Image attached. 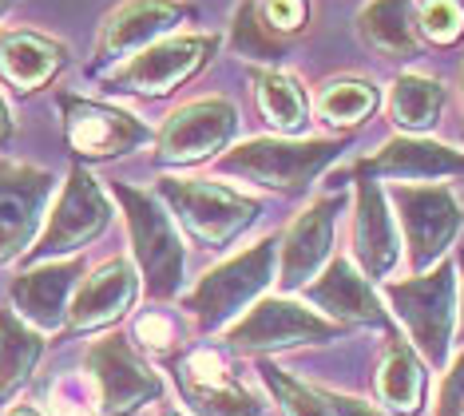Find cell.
Listing matches in <instances>:
<instances>
[{
    "mask_svg": "<svg viewBox=\"0 0 464 416\" xmlns=\"http://www.w3.org/2000/svg\"><path fill=\"white\" fill-rule=\"evenodd\" d=\"M337 151H342L337 139H246V143L230 147L215 163V170L282 190V195H302L334 163Z\"/></svg>",
    "mask_w": 464,
    "mask_h": 416,
    "instance_id": "obj_2",
    "label": "cell"
},
{
    "mask_svg": "<svg viewBox=\"0 0 464 416\" xmlns=\"http://www.w3.org/2000/svg\"><path fill=\"white\" fill-rule=\"evenodd\" d=\"M218 48V36L210 32H175L167 40H155L151 48L135 52L123 63L100 72L103 92L111 95H147V100H163L187 80H195L207 68L210 52Z\"/></svg>",
    "mask_w": 464,
    "mask_h": 416,
    "instance_id": "obj_3",
    "label": "cell"
},
{
    "mask_svg": "<svg viewBox=\"0 0 464 416\" xmlns=\"http://www.w3.org/2000/svg\"><path fill=\"white\" fill-rule=\"evenodd\" d=\"M334 337L337 322H325L322 314L290 302V297H262L235 325H227V341H235L238 349H286Z\"/></svg>",
    "mask_w": 464,
    "mask_h": 416,
    "instance_id": "obj_14",
    "label": "cell"
},
{
    "mask_svg": "<svg viewBox=\"0 0 464 416\" xmlns=\"http://www.w3.org/2000/svg\"><path fill=\"white\" fill-rule=\"evenodd\" d=\"M175 381L195 416H258L262 412L258 397L230 372L227 357L218 349L203 345V349H191L187 357H179Z\"/></svg>",
    "mask_w": 464,
    "mask_h": 416,
    "instance_id": "obj_15",
    "label": "cell"
},
{
    "mask_svg": "<svg viewBox=\"0 0 464 416\" xmlns=\"http://www.w3.org/2000/svg\"><path fill=\"white\" fill-rule=\"evenodd\" d=\"M160 416H183V412H160Z\"/></svg>",
    "mask_w": 464,
    "mask_h": 416,
    "instance_id": "obj_39",
    "label": "cell"
},
{
    "mask_svg": "<svg viewBox=\"0 0 464 416\" xmlns=\"http://www.w3.org/2000/svg\"><path fill=\"white\" fill-rule=\"evenodd\" d=\"M262 381H266V389L274 392V401L282 404L286 416H334V409L325 404L322 392L298 385V381H294L290 372H282L278 365H262Z\"/></svg>",
    "mask_w": 464,
    "mask_h": 416,
    "instance_id": "obj_30",
    "label": "cell"
},
{
    "mask_svg": "<svg viewBox=\"0 0 464 416\" xmlns=\"http://www.w3.org/2000/svg\"><path fill=\"white\" fill-rule=\"evenodd\" d=\"M460 88H464V72H460Z\"/></svg>",
    "mask_w": 464,
    "mask_h": 416,
    "instance_id": "obj_40",
    "label": "cell"
},
{
    "mask_svg": "<svg viewBox=\"0 0 464 416\" xmlns=\"http://www.w3.org/2000/svg\"><path fill=\"white\" fill-rule=\"evenodd\" d=\"M40 357H44V337L20 322L16 309H0V401H8L33 377Z\"/></svg>",
    "mask_w": 464,
    "mask_h": 416,
    "instance_id": "obj_25",
    "label": "cell"
},
{
    "mask_svg": "<svg viewBox=\"0 0 464 416\" xmlns=\"http://www.w3.org/2000/svg\"><path fill=\"white\" fill-rule=\"evenodd\" d=\"M115 198L123 207L131 230V247L135 262L143 270L147 294L151 297H171L183 285V234L175 230V218L167 215V202L160 195H147V190L115 183Z\"/></svg>",
    "mask_w": 464,
    "mask_h": 416,
    "instance_id": "obj_4",
    "label": "cell"
},
{
    "mask_svg": "<svg viewBox=\"0 0 464 416\" xmlns=\"http://www.w3.org/2000/svg\"><path fill=\"white\" fill-rule=\"evenodd\" d=\"M362 170H377V175H393V179H440L452 170H464V155H457L452 147L429 143L417 135H401L389 139L377 155H369Z\"/></svg>",
    "mask_w": 464,
    "mask_h": 416,
    "instance_id": "obj_22",
    "label": "cell"
},
{
    "mask_svg": "<svg viewBox=\"0 0 464 416\" xmlns=\"http://www.w3.org/2000/svg\"><path fill=\"white\" fill-rule=\"evenodd\" d=\"M135 341H140L143 349H171L175 341V322L163 314V309H151V314L135 317Z\"/></svg>",
    "mask_w": 464,
    "mask_h": 416,
    "instance_id": "obj_33",
    "label": "cell"
},
{
    "mask_svg": "<svg viewBox=\"0 0 464 416\" xmlns=\"http://www.w3.org/2000/svg\"><path fill=\"white\" fill-rule=\"evenodd\" d=\"M417 28L432 44H452L464 32V5L460 0H425V8L417 13Z\"/></svg>",
    "mask_w": 464,
    "mask_h": 416,
    "instance_id": "obj_31",
    "label": "cell"
},
{
    "mask_svg": "<svg viewBox=\"0 0 464 416\" xmlns=\"http://www.w3.org/2000/svg\"><path fill=\"white\" fill-rule=\"evenodd\" d=\"M68 48L44 32H5L0 36V80L16 92H40L44 83L64 68Z\"/></svg>",
    "mask_w": 464,
    "mask_h": 416,
    "instance_id": "obj_20",
    "label": "cell"
},
{
    "mask_svg": "<svg viewBox=\"0 0 464 416\" xmlns=\"http://www.w3.org/2000/svg\"><path fill=\"white\" fill-rule=\"evenodd\" d=\"M92 369V381L100 385V404L108 416H131L140 412L147 401L163 392V381L147 361L135 353L131 341L123 337H100L83 353Z\"/></svg>",
    "mask_w": 464,
    "mask_h": 416,
    "instance_id": "obj_12",
    "label": "cell"
},
{
    "mask_svg": "<svg viewBox=\"0 0 464 416\" xmlns=\"http://www.w3.org/2000/svg\"><path fill=\"white\" fill-rule=\"evenodd\" d=\"M13 5H16V0H0V16H5L8 8H13Z\"/></svg>",
    "mask_w": 464,
    "mask_h": 416,
    "instance_id": "obj_38",
    "label": "cell"
},
{
    "mask_svg": "<svg viewBox=\"0 0 464 416\" xmlns=\"http://www.w3.org/2000/svg\"><path fill=\"white\" fill-rule=\"evenodd\" d=\"M305 297H310L318 309H325L337 322H362V325H382V302L369 290V282L353 270L345 258H334L330 270L318 274L310 285H305Z\"/></svg>",
    "mask_w": 464,
    "mask_h": 416,
    "instance_id": "obj_21",
    "label": "cell"
},
{
    "mask_svg": "<svg viewBox=\"0 0 464 416\" xmlns=\"http://www.w3.org/2000/svg\"><path fill=\"white\" fill-rule=\"evenodd\" d=\"M76 277H80V258H56V262H40L28 274H20L13 282V305L16 317L28 322L36 334H52L64 325L68 317V297L76 294Z\"/></svg>",
    "mask_w": 464,
    "mask_h": 416,
    "instance_id": "obj_17",
    "label": "cell"
},
{
    "mask_svg": "<svg viewBox=\"0 0 464 416\" xmlns=\"http://www.w3.org/2000/svg\"><path fill=\"white\" fill-rule=\"evenodd\" d=\"M353 254L369 277H385L397 266V227L389 215V195L377 183H357V215H353Z\"/></svg>",
    "mask_w": 464,
    "mask_h": 416,
    "instance_id": "obj_19",
    "label": "cell"
},
{
    "mask_svg": "<svg viewBox=\"0 0 464 416\" xmlns=\"http://www.w3.org/2000/svg\"><path fill=\"white\" fill-rule=\"evenodd\" d=\"M377 392H382V401L397 412L420 409V397H425V369H420V357L405 341H389L382 369H377Z\"/></svg>",
    "mask_w": 464,
    "mask_h": 416,
    "instance_id": "obj_27",
    "label": "cell"
},
{
    "mask_svg": "<svg viewBox=\"0 0 464 416\" xmlns=\"http://www.w3.org/2000/svg\"><path fill=\"white\" fill-rule=\"evenodd\" d=\"M92 416H96V412H92Z\"/></svg>",
    "mask_w": 464,
    "mask_h": 416,
    "instance_id": "obj_41",
    "label": "cell"
},
{
    "mask_svg": "<svg viewBox=\"0 0 464 416\" xmlns=\"http://www.w3.org/2000/svg\"><path fill=\"white\" fill-rule=\"evenodd\" d=\"M191 16H195V8L187 0H123L100 24L96 56H92L96 76L115 68V63H123L128 56H135V52L151 48L155 40L175 36Z\"/></svg>",
    "mask_w": 464,
    "mask_h": 416,
    "instance_id": "obj_8",
    "label": "cell"
},
{
    "mask_svg": "<svg viewBox=\"0 0 464 416\" xmlns=\"http://www.w3.org/2000/svg\"><path fill=\"white\" fill-rule=\"evenodd\" d=\"M160 198L171 207V215L179 218L198 247L223 250L238 238L250 222L258 218V198L238 195L235 187L215 183V179H195V175H163L160 183Z\"/></svg>",
    "mask_w": 464,
    "mask_h": 416,
    "instance_id": "obj_1",
    "label": "cell"
},
{
    "mask_svg": "<svg viewBox=\"0 0 464 416\" xmlns=\"http://www.w3.org/2000/svg\"><path fill=\"white\" fill-rule=\"evenodd\" d=\"M393 207L405 227L413 270H429L460 230V202L449 187H393Z\"/></svg>",
    "mask_w": 464,
    "mask_h": 416,
    "instance_id": "obj_13",
    "label": "cell"
},
{
    "mask_svg": "<svg viewBox=\"0 0 464 416\" xmlns=\"http://www.w3.org/2000/svg\"><path fill=\"white\" fill-rule=\"evenodd\" d=\"M314 108L330 127H353L373 115L377 108V88L369 80H353V76H337L330 83H322Z\"/></svg>",
    "mask_w": 464,
    "mask_h": 416,
    "instance_id": "obj_28",
    "label": "cell"
},
{
    "mask_svg": "<svg viewBox=\"0 0 464 416\" xmlns=\"http://www.w3.org/2000/svg\"><path fill=\"white\" fill-rule=\"evenodd\" d=\"M337 210H342V198H322L290 222L286 238H282V254H278V282L286 294L305 290L318 277L325 258H330Z\"/></svg>",
    "mask_w": 464,
    "mask_h": 416,
    "instance_id": "obj_16",
    "label": "cell"
},
{
    "mask_svg": "<svg viewBox=\"0 0 464 416\" xmlns=\"http://www.w3.org/2000/svg\"><path fill=\"white\" fill-rule=\"evenodd\" d=\"M8 416H44V412L33 409V404H16V409H8Z\"/></svg>",
    "mask_w": 464,
    "mask_h": 416,
    "instance_id": "obj_37",
    "label": "cell"
},
{
    "mask_svg": "<svg viewBox=\"0 0 464 416\" xmlns=\"http://www.w3.org/2000/svg\"><path fill=\"white\" fill-rule=\"evenodd\" d=\"M52 187H56L52 170L0 159V262H13L16 254L33 250L40 222L48 218L44 210Z\"/></svg>",
    "mask_w": 464,
    "mask_h": 416,
    "instance_id": "obj_11",
    "label": "cell"
},
{
    "mask_svg": "<svg viewBox=\"0 0 464 416\" xmlns=\"http://www.w3.org/2000/svg\"><path fill=\"white\" fill-rule=\"evenodd\" d=\"M440 108H445V88L432 76L405 72V76H397L393 88H389V115H393L397 127H405V131H413V135L429 131V127L440 120Z\"/></svg>",
    "mask_w": 464,
    "mask_h": 416,
    "instance_id": "obj_26",
    "label": "cell"
},
{
    "mask_svg": "<svg viewBox=\"0 0 464 416\" xmlns=\"http://www.w3.org/2000/svg\"><path fill=\"white\" fill-rule=\"evenodd\" d=\"M60 115H64L68 147L83 159H115V155H131L140 147L155 143V131L140 115L111 108V103L60 95Z\"/></svg>",
    "mask_w": 464,
    "mask_h": 416,
    "instance_id": "obj_10",
    "label": "cell"
},
{
    "mask_svg": "<svg viewBox=\"0 0 464 416\" xmlns=\"http://www.w3.org/2000/svg\"><path fill=\"white\" fill-rule=\"evenodd\" d=\"M8 135H13V115H8V103L0 95V143H8Z\"/></svg>",
    "mask_w": 464,
    "mask_h": 416,
    "instance_id": "obj_36",
    "label": "cell"
},
{
    "mask_svg": "<svg viewBox=\"0 0 464 416\" xmlns=\"http://www.w3.org/2000/svg\"><path fill=\"white\" fill-rule=\"evenodd\" d=\"M464 412V353L452 361V369L440 381L437 392V416H460Z\"/></svg>",
    "mask_w": 464,
    "mask_h": 416,
    "instance_id": "obj_34",
    "label": "cell"
},
{
    "mask_svg": "<svg viewBox=\"0 0 464 416\" xmlns=\"http://www.w3.org/2000/svg\"><path fill=\"white\" fill-rule=\"evenodd\" d=\"M258 13L270 32H298L305 24V0H258Z\"/></svg>",
    "mask_w": 464,
    "mask_h": 416,
    "instance_id": "obj_32",
    "label": "cell"
},
{
    "mask_svg": "<svg viewBox=\"0 0 464 416\" xmlns=\"http://www.w3.org/2000/svg\"><path fill=\"white\" fill-rule=\"evenodd\" d=\"M250 83H255L258 95V111L266 115L270 127H278L282 135H294L305 127V115H310V100H305L302 83L294 72L286 68H250Z\"/></svg>",
    "mask_w": 464,
    "mask_h": 416,
    "instance_id": "obj_24",
    "label": "cell"
},
{
    "mask_svg": "<svg viewBox=\"0 0 464 416\" xmlns=\"http://www.w3.org/2000/svg\"><path fill=\"white\" fill-rule=\"evenodd\" d=\"M385 294L393 302L397 317L409 325L417 349L432 365H440L452 341V317H457V270L449 262H440L432 274L393 282Z\"/></svg>",
    "mask_w": 464,
    "mask_h": 416,
    "instance_id": "obj_7",
    "label": "cell"
},
{
    "mask_svg": "<svg viewBox=\"0 0 464 416\" xmlns=\"http://www.w3.org/2000/svg\"><path fill=\"white\" fill-rule=\"evenodd\" d=\"M230 44L238 56L255 60V68H266V60L282 56V36L266 28V20L258 13V0H242L235 13V28H230Z\"/></svg>",
    "mask_w": 464,
    "mask_h": 416,
    "instance_id": "obj_29",
    "label": "cell"
},
{
    "mask_svg": "<svg viewBox=\"0 0 464 416\" xmlns=\"http://www.w3.org/2000/svg\"><path fill=\"white\" fill-rule=\"evenodd\" d=\"M270 277H274V238L255 242L250 250H242L235 258H227L223 266L207 270L198 277L195 290L183 297V309L203 329H227L266 290Z\"/></svg>",
    "mask_w": 464,
    "mask_h": 416,
    "instance_id": "obj_5",
    "label": "cell"
},
{
    "mask_svg": "<svg viewBox=\"0 0 464 416\" xmlns=\"http://www.w3.org/2000/svg\"><path fill=\"white\" fill-rule=\"evenodd\" d=\"M111 222V202L103 195L100 179L88 175L83 167H72L68 170V183L60 190L56 207L48 210L44 218V230L40 238L33 242L28 258H68V254L83 250L88 242H96Z\"/></svg>",
    "mask_w": 464,
    "mask_h": 416,
    "instance_id": "obj_6",
    "label": "cell"
},
{
    "mask_svg": "<svg viewBox=\"0 0 464 416\" xmlns=\"http://www.w3.org/2000/svg\"><path fill=\"white\" fill-rule=\"evenodd\" d=\"M238 131V108L227 95H207V100H191L183 108H175L163 120V127L155 131L160 143V159L175 167L187 163H203L215 151L235 139Z\"/></svg>",
    "mask_w": 464,
    "mask_h": 416,
    "instance_id": "obj_9",
    "label": "cell"
},
{
    "mask_svg": "<svg viewBox=\"0 0 464 416\" xmlns=\"http://www.w3.org/2000/svg\"><path fill=\"white\" fill-rule=\"evenodd\" d=\"M322 397L334 409V416H389V412L377 409V404H365V401H357V397H345V392H322Z\"/></svg>",
    "mask_w": 464,
    "mask_h": 416,
    "instance_id": "obj_35",
    "label": "cell"
},
{
    "mask_svg": "<svg viewBox=\"0 0 464 416\" xmlns=\"http://www.w3.org/2000/svg\"><path fill=\"white\" fill-rule=\"evenodd\" d=\"M357 36L382 56H417L420 28L413 0H369L357 16Z\"/></svg>",
    "mask_w": 464,
    "mask_h": 416,
    "instance_id": "obj_23",
    "label": "cell"
},
{
    "mask_svg": "<svg viewBox=\"0 0 464 416\" xmlns=\"http://www.w3.org/2000/svg\"><path fill=\"white\" fill-rule=\"evenodd\" d=\"M140 294V274L128 258H111L96 266L72 294L68 305V325L72 329H100L111 325L115 317H123Z\"/></svg>",
    "mask_w": 464,
    "mask_h": 416,
    "instance_id": "obj_18",
    "label": "cell"
}]
</instances>
